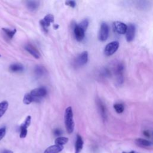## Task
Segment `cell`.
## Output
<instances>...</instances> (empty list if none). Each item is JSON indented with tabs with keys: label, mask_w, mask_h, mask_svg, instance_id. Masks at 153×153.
<instances>
[{
	"label": "cell",
	"mask_w": 153,
	"mask_h": 153,
	"mask_svg": "<svg viewBox=\"0 0 153 153\" xmlns=\"http://www.w3.org/2000/svg\"><path fill=\"white\" fill-rule=\"evenodd\" d=\"M65 123L66 130L68 133H72L74 129V122L73 120V112L71 106H68L65 112Z\"/></svg>",
	"instance_id": "obj_1"
},
{
	"label": "cell",
	"mask_w": 153,
	"mask_h": 153,
	"mask_svg": "<svg viewBox=\"0 0 153 153\" xmlns=\"http://www.w3.org/2000/svg\"><path fill=\"white\" fill-rule=\"evenodd\" d=\"M29 93L33 102H39L47 95V91L45 87H41L32 90Z\"/></svg>",
	"instance_id": "obj_2"
},
{
	"label": "cell",
	"mask_w": 153,
	"mask_h": 153,
	"mask_svg": "<svg viewBox=\"0 0 153 153\" xmlns=\"http://www.w3.org/2000/svg\"><path fill=\"white\" fill-rule=\"evenodd\" d=\"M119 47V43L118 41H112L108 44L104 49V53L106 56H110L114 54Z\"/></svg>",
	"instance_id": "obj_3"
},
{
	"label": "cell",
	"mask_w": 153,
	"mask_h": 153,
	"mask_svg": "<svg viewBox=\"0 0 153 153\" xmlns=\"http://www.w3.org/2000/svg\"><path fill=\"white\" fill-rule=\"evenodd\" d=\"M54 22V16L51 14H48L45 16L44 19L39 21L40 25L45 33L48 32V27L50 25V23Z\"/></svg>",
	"instance_id": "obj_4"
},
{
	"label": "cell",
	"mask_w": 153,
	"mask_h": 153,
	"mask_svg": "<svg viewBox=\"0 0 153 153\" xmlns=\"http://www.w3.org/2000/svg\"><path fill=\"white\" fill-rule=\"evenodd\" d=\"M109 35V26L106 23H102L100 25L99 32V39L100 41H105L107 39Z\"/></svg>",
	"instance_id": "obj_5"
},
{
	"label": "cell",
	"mask_w": 153,
	"mask_h": 153,
	"mask_svg": "<svg viewBox=\"0 0 153 153\" xmlns=\"http://www.w3.org/2000/svg\"><path fill=\"white\" fill-rule=\"evenodd\" d=\"M30 122H31V117L30 115H28L26 118L24 123L20 127V138L26 137L27 133V127L30 126Z\"/></svg>",
	"instance_id": "obj_6"
},
{
	"label": "cell",
	"mask_w": 153,
	"mask_h": 153,
	"mask_svg": "<svg viewBox=\"0 0 153 153\" xmlns=\"http://www.w3.org/2000/svg\"><path fill=\"white\" fill-rule=\"evenodd\" d=\"M112 26H113L114 30L117 33L123 35L126 33V31L127 29V26L125 23L121 22H119V21L114 22L113 23Z\"/></svg>",
	"instance_id": "obj_7"
},
{
	"label": "cell",
	"mask_w": 153,
	"mask_h": 153,
	"mask_svg": "<svg viewBox=\"0 0 153 153\" xmlns=\"http://www.w3.org/2000/svg\"><path fill=\"white\" fill-rule=\"evenodd\" d=\"M88 61V53L85 51L82 52L74 61V64L76 66H81L87 63Z\"/></svg>",
	"instance_id": "obj_8"
},
{
	"label": "cell",
	"mask_w": 153,
	"mask_h": 153,
	"mask_svg": "<svg viewBox=\"0 0 153 153\" xmlns=\"http://www.w3.org/2000/svg\"><path fill=\"white\" fill-rule=\"evenodd\" d=\"M85 32L82 27H81L78 25H75L74 27V33L75 39L78 41H81L85 36Z\"/></svg>",
	"instance_id": "obj_9"
},
{
	"label": "cell",
	"mask_w": 153,
	"mask_h": 153,
	"mask_svg": "<svg viewBox=\"0 0 153 153\" xmlns=\"http://www.w3.org/2000/svg\"><path fill=\"white\" fill-rule=\"evenodd\" d=\"M135 26L132 24L130 23L127 26V29L126 33V38L127 42H131L133 40L135 35Z\"/></svg>",
	"instance_id": "obj_10"
},
{
	"label": "cell",
	"mask_w": 153,
	"mask_h": 153,
	"mask_svg": "<svg viewBox=\"0 0 153 153\" xmlns=\"http://www.w3.org/2000/svg\"><path fill=\"white\" fill-rule=\"evenodd\" d=\"M63 149V146L54 144L48 147L44 153H59Z\"/></svg>",
	"instance_id": "obj_11"
},
{
	"label": "cell",
	"mask_w": 153,
	"mask_h": 153,
	"mask_svg": "<svg viewBox=\"0 0 153 153\" xmlns=\"http://www.w3.org/2000/svg\"><path fill=\"white\" fill-rule=\"evenodd\" d=\"M25 50L29 52L32 56H33L35 59H39L40 57V54L38 50L35 48L32 45L30 44H27L25 46Z\"/></svg>",
	"instance_id": "obj_12"
},
{
	"label": "cell",
	"mask_w": 153,
	"mask_h": 153,
	"mask_svg": "<svg viewBox=\"0 0 153 153\" xmlns=\"http://www.w3.org/2000/svg\"><path fill=\"white\" fill-rule=\"evenodd\" d=\"M83 144H84V142L81 136L79 134H77L75 146V153H80V152L81 151L83 148Z\"/></svg>",
	"instance_id": "obj_13"
},
{
	"label": "cell",
	"mask_w": 153,
	"mask_h": 153,
	"mask_svg": "<svg viewBox=\"0 0 153 153\" xmlns=\"http://www.w3.org/2000/svg\"><path fill=\"white\" fill-rule=\"evenodd\" d=\"M136 143L139 145V146L142 147H149L152 146V143L150 141H148L146 139H142V138H138L135 140Z\"/></svg>",
	"instance_id": "obj_14"
},
{
	"label": "cell",
	"mask_w": 153,
	"mask_h": 153,
	"mask_svg": "<svg viewBox=\"0 0 153 153\" xmlns=\"http://www.w3.org/2000/svg\"><path fill=\"white\" fill-rule=\"evenodd\" d=\"M9 69L13 72H22L24 69V67L22 65L19 63H14L10 66Z\"/></svg>",
	"instance_id": "obj_15"
},
{
	"label": "cell",
	"mask_w": 153,
	"mask_h": 153,
	"mask_svg": "<svg viewBox=\"0 0 153 153\" xmlns=\"http://www.w3.org/2000/svg\"><path fill=\"white\" fill-rule=\"evenodd\" d=\"M39 2L37 1H28L26 2V6L31 11H34L38 8Z\"/></svg>",
	"instance_id": "obj_16"
},
{
	"label": "cell",
	"mask_w": 153,
	"mask_h": 153,
	"mask_svg": "<svg viewBox=\"0 0 153 153\" xmlns=\"http://www.w3.org/2000/svg\"><path fill=\"white\" fill-rule=\"evenodd\" d=\"M45 69L43 66H39V65L35 66L34 69V73L36 76L41 77L45 74Z\"/></svg>",
	"instance_id": "obj_17"
},
{
	"label": "cell",
	"mask_w": 153,
	"mask_h": 153,
	"mask_svg": "<svg viewBox=\"0 0 153 153\" xmlns=\"http://www.w3.org/2000/svg\"><path fill=\"white\" fill-rule=\"evenodd\" d=\"M97 104L100 113L101 114V116L103 118H106V110H105L104 105L103 104V103L101 102L100 100H97Z\"/></svg>",
	"instance_id": "obj_18"
},
{
	"label": "cell",
	"mask_w": 153,
	"mask_h": 153,
	"mask_svg": "<svg viewBox=\"0 0 153 153\" xmlns=\"http://www.w3.org/2000/svg\"><path fill=\"white\" fill-rule=\"evenodd\" d=\"M8 107V102L4 100L0 102V118L5 114Z\"/></svg>",
	"instance_id": "obj_19"
},
{
	"label": "cell",
	"mask_w": 153,
	"mask_h": 153,
	"mask_svg": "<svg viewBox=\"0 0 153 153\" xmlns=\"http://www.w3.org/2000/svg\"><path fill=\"white\" fill-rule=\"evenodd\" d=\"M2 30L9 39L13 38V37L14 36V34L16 32V29H14L13 30H11L10 29H7V28H2Z\"/></svg>",
	"instance_id": "obj_20"
},
{
	"label": "cell",
	"mask_w": 153,
	"mask_h": 153,
	"mask_svg": "<svg viewBox=\"0 0 153 153\" xmlns=\"http://www.w3.org/2000/svg\"><path fill=\"white\" fill-rule=\"evenodd\" d=\"M68 142V138L66 137H58L55 139L54 143L56 145H65Z\"/></svg>",
	"instance_id": "obj_21"
},
{
	"label": "cell",
	"mask_w": 153,
	"mask_h": 153,
	"mask_svg": "<svg viewBox=\"0 0 153 153\" xmlns=\"http://www.w3.org/2000/svg\"><path fill=\"white\" fill-rule=\"evenodd\" d=\"M114 108L118 114H121L124 111V107L121 103H115L114 105Z\"/></svg>",
	"instance_id": "obj_22"
},
{
	"label": "cell",
	"mask_w": 153,
	"mask_h": 153,
	"mask_svg": "<svg viewBox=\"0 0 153 153\" xmlns=\"http://www.w3.org/2000/svg\"><path fill=\"white\" fill-rule=\"evenodd\" d=\"M23 103L26 105H29L30 103H31L32 102H33L32 101V99L31 98V96H30L29 93H27L26 94L25 96H24V97H23Z\"/></svg>",
	"instance_id": "obj_23"
},
{
	"label": "cell",
	"mask_w": 153,
	"mask_h": 153,
	"mask_svg": "<svg viewBox=\"0 0 153 153\" xmlns=\"http://www.w3.org/2000/svg\"><path fill=\"white\" fill-rule=\"evenodd\" d=\"M78 25H79L81 27H82L84 30L86 31L87 28V27H88V21L87 19H84V20H83L80 23H79Z\"/></svg>",
	"instance_id": "obj_24"
},
{
	"label": "cell",
	"mask_w": 153,
	"mask_h": 153,
	"mask_svg": "<svg viewBox=\"0 0 153 153\" xmlns=\"http://www.w3.org/2000/svg\"><path fill=\"white\" fill-rule=\"evenodd\" d=\"M6 133V127L5 126L0 127V140L4 138Z\"/></svg>",
	"instance_id": "obj_25"
},
{
	"label": "cell",
	"mask_w": 153,
	"mask_h": 153,
	"mask_svg": "<svg viewBox=\"0 0 153 153\" xmlns=\"http://www.w3.org/2000/svg\"><path fill=\"white\" fill-rule=\"evenodd\" d=\"M65 4L66 5L69 6L72 8H74L76 5V2L74 1H66Z\"/></svg>",
	"instance_id": "obj_26"
},
{
	"label": "cell",
	"mask_w": 153,
	"mask_h": 153,
	"mask_svg": "<svg viewBox=\"0 0 153 153\" xmlns=\"http://www.w3.org/2000/svg\"><path fill=\"white\" fill-rule=\"evenodd\" d=\"M62 130H61L60 129H59V128H56V129H55L54 131V135H56V136H60V135L62 134Z\"/></svg>",
	"instance_id": "obj_27"
},
{
	"label": "cell",
	"mask_w": 153,
	"mask_h": 153,
	"mask_svg": "<svg viewBox=\"0 0 153 153\" xmlns=\"http://www.w3.org/2000/svg\"><path fill=\"white\" fill-rule=\"evenodd\" d=\"M1 153H13V152L9 149H5Z\"/></svg>",
	"instance_id": "obj_28"
},
{
	"label": "cell",
	"mask_w": 153,
	"mask_h": 153,
	"mask_svg": "<svg viewBox=\"0 0 153 153\" xmlns=\"http://www.w3.org/2000/svg\"><path fill=\"white\" fill-rule=\"evenodd\" d=\"M143 134L146 136V137H149V133L148 131H143Z\"/></svg>",
	"instance_id": "obj_29"
},
{
	"label": "cell",
	"mask_w": 153,
	"mask_h": 153,
	"mask_svg": "<svg viewBox=\"0 0 153 153\" xmlns=\"http://www.w3.org/2000/svg\"><path fill=\"white\" fill-rule=\"evenodd\" d=\"M122 153H135V152L134 151H131V152H123Z\"/></svg>",
	"instance_id": "obj_30"
},
{
	"label": "cell",
	"mask_w": 153,
	"mask_h": 153,
	"mask_svg": "<svg viewBox=\"0 0 153 153\" xmlns=\"http://www.w3.org/2000/svg\"><path fill=\"white\" fill-rule=\"evenodd\" d=\"M58 27H59V26H58V25H54V27L55 29H57V28H58Z\"/></svg>",
	"instance_id": "obj_31"
},
{
	"label": "cell",
	"mask_w": 153,
	"mask_h": 153,
	"mask_svg": "<svg viewBox=\"0 0 153 153\" xmlns=\"http://www.w3.org/2000/svg\"><path fill=\"white\" fill-rule=\"evenodd\" d=\"M0 57H1V55H0Z\"/></svg>",
	"instance_id": "obj_32"
}]
</instances>
